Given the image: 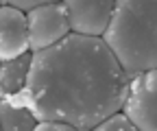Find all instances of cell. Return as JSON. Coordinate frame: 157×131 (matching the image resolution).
<instances>
[{"label":"cell","mask_w":157,"mask_h":131,"mask_svg":"<svg viewBox=\"0 0 157 131\" xmlns=\"http://www.w3.org/2000/svg\"><path fill=\"white\" fill-rule=\"evenodd\" d=\"M101 40L127 77L157 68V0H113Z\"/></svg>","instance_id":"obj_2"},{"label":"cell","mask_w":157,"mask_h":131,"mask_svg":"<svg viewBox=\"0 0 157 131\" xmlns=\"http://www.w3.org/2000/svg\"><path fill=\"white\" fill-rule=\"evenodd\" d=\"M37 118L15 96L0 98V129L2 131H33Z\"/></svg>","instance_id":"obj_8"},{"label":"cell","mask_w":157,"mask_h":131,"mask_svg":"<svg viewBox=\"0 0 157 131\" xmlns=\"http://www.w3.org/2000/svg\"><path fill=\"white\" fill-rule=\"evenodd\" d=\"M61 2L66 5L72 33L90 37L103 35L113 11V0H61Z\"/></svg>","instance_id":"obj_5"},{"label":"cell","mask_w":157,"mask_h":131,"mask_svg":"<svg viewBox=\"0 0 157 131\" xmlns=\"http://www.w3.org/2000/svg\"><path fill=\"white\" fill-rule=\"evenodd\" d=\"M46 2H57V0H7V5L17 7L22 11H29V9L37 7V5H46Z\"/></svg>","instance_id":"obj_11"},{"label":"cell","mask_w":157,"mask_h":131,"mask_svg":"<svg viewBox=\"0 0 157 131\" xmlns=\"http://www.w3.org/2000/svg\"><path fill=\"white\" fill-rule=\"evenodd\" d=\"M94 129L96 131H133L135 127H133V122L122 114V111L118 109V111H113V114H109L107 118H103Z\"/></svg>","instance_id":"obj_9"},{"label":"cell","mask_w":157,"mask_h":131,"mask_svg":"<svg viewBox=\"0 0 157 131\" xmlns=\"http://www.w3.org/2000/svg\"><path fill=\"white\" fill-rule=\"evenodd\" d=\"M29 52V29L26 13L17 7H0V61Z\"/></svg>","instance_id":"obj_6"},{"label":"cell","mask_w":157,"mask_h":131,"mask_svg":"<svg viewBox=\"0 0 157 131\" xmlns=\"http://www.w3.org/2000/svg\"><path fill=\"white\" fill-rule=\"evenodd\" d=\"M2 5H7V0H0V7H2Z\"/></svg>","instance_id":"obj_12"},{"label":"cell","mask_w":157,"mask_h":131,"mask_svg":"<svg viewBox=\"0 0 157 131\" xmlns=\"http://www.w3.org/2000/svg\"><path fill=\"white\" fill-rule=\"evenodd\" d=\"M129 77L101 37L70 33L33 52L26 87L15 98L37 120H61L90 131L122 107Z\"/></svg>","instance_id":"obj_1"},{"label":"cell","mask_w":157,"mask_h":131,"mask_svg":"<svg viewBox=\"0 0 157 131\" xmlns=\"http://www.w3.org/2000/svg\"><path fill=\"white\" fill-rule=\"evenodd\" d=\"M120 111L140 131L157 129V68L129 77Z\"/></svg>","instance_id":"obj_3"},{"label":"cell","mask_w":157,"mask_h":131,"mask_svg":"<svg viewBox=\"0 0 157 131\" xmlns=\"http://www.w3.org/2000/svg\"><path fill=\"white\" fill-rule=\"evenodd\" d=\"M33 131H76V129L61 120H37Z\"/></svg>","instance_id":"obj_10"},{"label":"cell","mask_w":157,"mask_h":131,"mask_svg":"<svg viewBox=\"0 0 157 131\" xmlns=\"http://www.w3.org/2000/svg\"><path fill=\"white\" fill-rule=\"evenodd\" d=\"M26 13V29H29V50L37 52L55 46L57 42H61L66 35L72 33L68 11L61 0L57 2H46L37 5Z\"/></svg>","instance_id":"obj_4"},{"label":"cell","mask_w":157,"mask_h":131,"mask_svg":"<svg viewBox=\"0 0 157 131\" xmlns=\"http://www.w3.org/2000/svg\"><path fill=\"white\" fill-rule=\"evenodd\" d=\"M31 61H33L31 50L20 55V57L0 61V98H11L26 87Z\"/></svg>","instance_id":"obj_7"}]
</instances>
